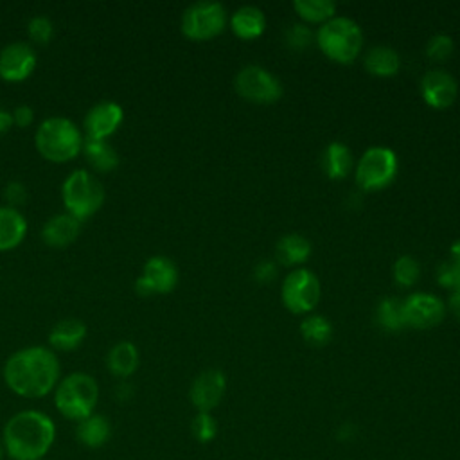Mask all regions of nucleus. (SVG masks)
Instances as JSON below:
<instances>
[{
  "label": "nucleus",
  "mask_w": 460,
  "mask_h": 460,
  "mask_svg": "<svg viewBox=\"0 0 460 460\" xmlns=\"http://www.w3.org/2000/svg\"><path fill=\"white\" fill-rule=\"evenodd\" d=\"M59 377V361L45 347H27L11 354L4 365L5 385L18 395L38 399L52 392Z\"/></svg>",
  "instance_id": "1"
},
{
  "label": "nucleus",
  "mask_w": 460,
  "mask_h": 460,
  "mask_svg": "<svg viewBox=\"0 0 460 460\" xmlns=\"http://www.w3.org/2000/svg\"><path fill=\"white\" fill-rule=\"evenodd\" d=\"M56 438L54 420L38 410L14 413L4 428V451L13 460H43Z\"/></svg>",
  "instance_id": "2"
},
{
  "label": "nucleus",
  "mask_w": 460,
  "mask_h": 460,
  "mask_svg": "<svg viewBox=\"0 0 460 460\" xmlns=\"http://www.w3.org/2000/svg\"><path fill=\"white\" fill-rule=\"evenodd\" d=\"M34 144L49 162H68L83 149V135L79 128L66 117L45 119L34 135Z\"/></svg>",
  "instance_id": "3"
},
{
  "label": "nucleus",
  "mask_w": 460,
  "mask_h": 460,
  "mask_svg": "<svg viewBox=\"0 0 460 460\" xmlns=\"http://www.w3.org/2000/svg\"><path fill=\"white\" fill-rule=\"evenodd\" d=\"M99 401L97 381L84 374L74 372L66 376L56 388L54 402L58 411L70 420H83L90 417Z\"/></svg>",
  "instance_id": "4"
},
{
  "label": "nucleus",
  "mask_w": 460,
  "mask_h": 460,
  "mask_svg": "<svg viewBox=\"0 0 460 460\" xmlns=\"http://www.w3.org/2000/svg\"><path fill=\"white\" fill-rule=\"evenodd\" d=\"M316 43L327 58L338 63H349L361 50L363 32L352 18L332 16L316 31Z\"/></svg>",
  "instance_id": "5"
},
{
  "label": "nucleus",
  "mask_w": 460,
  "mask_h": 460,
  "mask_svg": "<svg viewBox=\"0 0 460 460\" xmlns=\"http://www.w3.org/2000/svg\"><path fill=\"white\" fill-rule=\"evenodd\" d=\"M66 212L83 221L93 216L104 203V189L101 181L84 169L74 171L61 187Z\"/></svg>",
  "instance_id": "6"
},
{
  "label": "nucleus",
  "mask_w": 460,
  "mask_h": 460,
  "mask_svg": "<svg viewBox=\"0 0 460 460\" xmlns=\"http://www.w3.org/2000/svg\"><path fill=\"white\" fill-rule=\"evenodd\" d=\"M397 174V155L390 147H368L356 165V181L365 190H377L394 181Z\"/></svg>",
  "instance_id": "7"
},
{
  "label": "nucleus",
  "mask_w": 460,
  "mask_h": 460,
  "mask_svg": "<svg viewBox=\"0 0 460 460\" xmlns=\"http://www.w3.org/2000/svg\"><path fill=\"white\" fill-rule=\"evenodd\" d=\"M226 11L219 2H196L181 14V32L190 40H208L223 31Z\"/></svg>",
  "instance_id": "8"
},
{
  "label": "nucleus",
  "mask_w": 460,
  "mask_h": 460,
  "mask_svg": "<svg viewBox=\"0 0 460 460\" xmlns=\"http://www.w3.org/2000/svg\"><path fill=\"white\" fill-rule=\"evenodd\" d=\"M237 93L253 102H273L282 95L280 81L259 65H246L234 79Z\"/></svg>",
  "instance_id": "9"
},
{
  "label": "nucleus",
  "mask_w": 460,
  "mask_h": 460,
  "mask_svg": "<svg viewBox=\"0 0 460 460\" xmlns=\"http://www.w3.org/2000/svg\"><path fill=\"white\" fill-rule=\"evenodd\" d=\"M320 300V282L309 270H295L282 282V302L293 313H309Z\"/></svg>",
  "instance_id": "10"
},
{
  "label": "nucleus",
  "mask_w": 460,
  "mask_h": 460,
  "mask_svg": "<svg viewBox=\"0 0 460 460\" xmlns=\"http://www.w3.org/2000/svg\"><path fill=\"white\" fill-rule=\"evenodd\" d=\"M178 282V270L165 255H155L144 264L142 275L135 282V291L142 296L155 293H169Z\"/></svg>",
  "instance_id": "11"
},
{
  "label": "nucleus",
  "mask_w": 460,
  "mask_h": 460,
  "mask_svg": "<svg viewBox=\"0 0 460 460\" xmlns=\"http://www.w3.org/2000/svg\"><path fill=\"white\" fill-rule=\"evenodd\" d=\"M406 325L426 329L442 322L446 314L444 302L431 293H413L402 300Z\"/></svg>",
  "instance_id": "12"
},
{
  "label": "nucleus",
  "mask_w": 460,
  "mask_h": 460,
  "mask_svg": "<svg viewBox=\"0 0 460 460\" xmlns=\"http://www.w3.org/2000/svg\"><path fill=\"white\" fill-rule=\"evenodd\" d=\"M36 68V52L23 41L7 43L0 50V77L5 81H23Z\"/></svg>",
  "instance_id": "13"
},
{
  "label": "nucleus",
  "mask_w": 460,
  "mask_h": 460,
  "mask_svg": "<svg viewBox=\"0 0 460 460\" xmlns=\"http://www.w3.org/2000/svg\"><path fill=\"white\" fill-rule=\"evenodd\" d=\"M226 379L221 370L210 368L201 372L190 385L189 397L198 411H210L219 404L225 395Z\"/></svg>",
  "instance_id": "14"
},
{
  "label": "nucleus",
  "mask_w": 460,
  "mask_h": 460,
  "mask_svg": "<svg viewBox=\"0 0 460 460\" xmlns=\"http://www.w3.org/2000/svg\"><path fill=\"white\" fill-rule=\"evenodd\" d=\"M420 93L433 108H447L455 102L458 93L456 79L444 68H433L420 79Z\"/></svg>",
  "instance_id": "15"
},
{
  "label": "nucleus",
  "mask_w": 460,
  "mask_h": 460,
  "mask_svg": "<svg viewBox=\"0 0 460 460\" xmlns=\"http://www.w3.org/2000/svg\"><path fill=\"white\" fill-rule=\"evenodd\" d=\"M124 119L122 108L113 101H101L93 104L84 117V131L90 138L106 140L117 131Z\"/></svg>",
  "instance_id": "16"
},
{
  "label": "nucleus",
  "mask_w": 460,
  "mask_h": 460,
  "mask_svg": "<svg viewBox=\"0 0 460 460\" xmlns=\"http://www.w3.org/2000/svg\"><path fill=\"white\" fill-rule=\"evenodd\" d=\"M79 232H81V221L70 216L68 212H65L47 219V223L41 228V239L52 248H63L74 243Z\"/></svg>",
  "instance_id": "17"
},
{
  "label": "nucleus",
  "mask_w": 460,
  "mask_h": 460,
  "mask_svg": "<svg viewBox=\"0 0 460 460\" xmlns=\"http://www.w3.org/2000/svg\"><path fill=\"white\" fill-rule=\"evenodd\" d=\"M86 338V325L77 318H65L54 323L49 332V343L58 350H74Z\"/></svg>",
  "instance_id": "18"
},
{
  "label": "nucleus",
  "mask_w": 460,
  "mask_h": 460,
  "mask_svg": "<svg viewBox=\"0 0 460 460\" xmlns=\"http://www.w3.org/2000/svg\"><path fill=\"white\" fill-rule=\"evenodd\" d=\"M27 232V221L18 208L0 207V252L16 248Z\"/></svg>",
  "instance_id": "19"
},
{
  "label": "nucleus",
  "mask_w": 460,
  "mask_h": 460,
  "mask_svg": "<svg viewBox=\"0 0 460 460\" xmlns=\"http://www.w3.org/2000/svg\"><path fill=\"white\" fill-rule=\"evenodd\" d=\"M75 437L79 444H83L84 447H92V449L101 447L111 437V424L104 415L92 413L90 417L77 422Z\"/></svg>",
  "instance_id": "20"
},
{
  "label": "nucleus",
  "mask_w": 460,
  "mask_h": 460,
  "mask_svg": "<svg viewBox=\"0 0 460 460\" xmlns=\"http://www.w3.org/2000/svg\"><path fill=\"white\" fill-rule=\"evenodd\" d=\"M81 151L84 153L88 164L99 172H108L119 165V153L108 140L84 137Z\"/></svg>",
  "instance_id": "21"
},
{
  "label": "nucleus",
  "mask_w": 460,
  "mask_h": 460,
  "mask_svg": "<svg viewBox=\"0 0 460 460\" xmlns=\"http://www.w3.org/2000/svg\"><path fill=\"white\" fill-rule=\"evenodd\" d=\"M108 370L120 379L129 377L138 367V350L131 341H119L113 345L106 358Z\"/></svg>",
  "instance_id": "22"
},
{
  "label": "nucleus",
  "mask_w": 460,
  "mask_h": 460,
  "mask_svg": "<svg viewBox=\"0 0 460 460\" xmlns=\"http://www.w3.org/2000/svg\"><path fill=\"white\" fill-rule=\"evenodd\" d=\"M232 29L243 40H252L262 34L266 27L264 13L255 5H243L232 14Z\"/></svg>",
  "instance_id": "23"
},
{
  "label": "nucleus",
  "mask_w": 460,
  "mask_h": 460,
  "mask_svg": "<svg viewBox=\"0 0 460 460\" xmlns=\"http://www.w3.org/2000/svg\"><path fill=\"white\" fill-rule=\"evenodd\" d=\"M322 169L332 180L345 178L352 169V153L341 142H331L322 153Z\"/></svg>",
  "instance_id": "24"
},
{
  "label": "nucleus",
  "mask_w": 460,
  "mask_h": 460,
  "mask_svg": "<svg viewBox=\"0 0 460 460\" xmlns=\"http://www.w3.org/2000/svg\"><path fill=\"white\" fill-rule=\"evenodd\" d=\"M363 63L370 74L388 77V75L397 74V70L401 66V58L392 47L376 45L367 50Z\"/></svg>",
  "instance_id": "25"
},
{
  "label": "nucleus",
  "mask_w": 460,
  "mask_h": 460,
  "mask_svg": "<svg viewBox=\"0 0 460 460\" xmlns=\"http://www.w3.org/2000/svg\"><path fill=\"white\" fill-rule=\"evenodd\" d=\"M275 253L277 259L288 266L304 262L311 253V241L300 234H286L279 239Z\"/></svg>",
  "instance_id": "26"
},
{
  "label": "nucleus",
  "mask_w": 460,
  "mask_h": 460,
  "mask_svg": "<svg viewBox=\"0 0 460 460\" xmlns=\"http://www.w3.org/2000/svg\"><path fill=\"white\" fill-rule=\"evenodd\" d=\"M376 322L386 331H399L406 325L402 300L395 296H385L377 302Z\"/></svg>",
  "instance_id": "27"
},
{
  "label": "nucleus",
  "mask_w": 460,
  "mask_h": 460,
  "mask_svg": "<svg viewBox=\"0 0 460 460\" xmlns=\"http://www.w3.org/2000/svg\"><path fill=\"white\" fill-rule=\"evenodd\" d=\"M300 332L307 343H311L314 347H322V345L329 343V340L332 336V327H331L329 320L323 318L322 314H309L302 320Z\"/></svg>",
  "instance_id": "28"
},
{
  "label": "nucleus",
  "mask_w": 460,
  "mask_h": 460,
  "mask_svg": "<svg viewBox=\"0 0 460 460\" xmlns=\"http://www.w3.org/2000/svg\"><path fill=\"white\" fill-rule=\"evenodd\" d=\"M295 11L309 22H327L334 14V2L331 0H295Z\"/></svg>",
  "instance_id": "29"
},
{
  "label": "nucleus",
  "mask_w": 460,
  "mask_h": 460,
  "mask_svg": "<svg viewBox=\"0 0 460 460\" xmlns=\"http://www.w3.org/2000/svg\"><path fill=\"white\" fill-rule=\"evenodd\" d=\"M392 271H394V279L399 286H413L419 279L420 268H419V262L411 255H401L394 262Z\"/></svg>",
  "instance_id": "30"
},
{
  "label": "nucleus",
  "mask_w": 460,
  "mask_h": 460,
  "mask_svg": "<svg viewBox=\"0 0 460 460\" xmlns=\"http://www.w3.org/2000/svg\"><path fill=\"white\" fill-rule=\"evenodd\" d=\"M190 431L198 442L207 444L217 435L216 419L208 411H198L190 422Z\"/></svg>",
  "instance_id": "31"
},
{
  "label": "nucleus",
  "mask_w": 460,
  "mask_h": 460,
  "mask_svg": "<svg viewBox=\"0 0 460 460\" xmlns=\"http://www.w3.org/2000/svg\"><path fill=\"white\" fill-rule=\"evenodd\" d=\"M27 32H29V36H31L32 41L45 45V43L50 41V38H52V34H54V25H52L50 18H47V16H43V14H36V16H32V18L29 20V23H27Z\"/></svg>",
  "instance_id": "32"
},
{
  "label": "nucleus",
  "mask_w": 460,
  "mask_h": 460,
  "mask_svg": "<svg viewBox=\"0 0 460 460\" xmlns=\"http://www.w3.org/2000/svg\"><path fill=\"white\" fill-rule=\"evenodd\" d=\"M453 40L447 36V34H435L428 40V45H426V54L438 61V59H446L451 52H453Z\"/></svg>",
  "instance_id": "33"
},
{
  "label": "nucleus",
  "mask_w": 460,
  "mask_h": 460,
  "mask_svg": "<svg viewBox=\"0 0 460 460\" xmlns=\"http://www.w3.org/2000/svg\"><path fill=\"white\" fill-rule=\"evenodd\" d=\"M311 41V31L302 25V23H293L288 27L286 31V43L291 47V49H304L307 47V43Z\"/></svg>",
  "instance_id": "34"
},
{
  "label": "nucleus",
  "mask_w": 460,
  "mask_h": 460,
  "mask_svg": "<svg viewBox=\"0 0 460 460\" xmlns=\"http://www.w3.org/2000/svg\"><path fill=\"white\" fill-rule=\"evenodd\" d=\"M4 198L9 203V207L16 208L18 205H23L27 199V189L22 181L13 180L4 187Z\"/></svg>",
  "instance_id": "35"
},
{
  "label": "nucleus",
  "mask_w": 460,
  "mask_h": 460,
  "mask_svg": "<svg viewBox=\"0 0 460 460\" xmlns=\"http://www.w3.org/2000/svg\"><path fill=\"white\" fill-rule=\"evenodd\" d=\"M275 275H277V266L271 261H266V259L259 261L253 268V277L259 282H270V280L275 279Z\"/></svg>",
  "instance_id": "36"
},
{
  "label": "nucleus",
  "mask_w": 460,
  "mask_h": 460,
  "mask_svg": "<svg viewBox=\"0 0 460 460\" xmlns=\"http://www.w3.org/2000/svg\"><path fill=\"white\" fill-rule=\"evenodd\" d=\"M455 273H456V262L455 261H447V262L440 264V268L437 270V280L442 286H446V288H453Z\"/></svg>",
  "instance_id": "37"
},
{
  "label": "nucleus",
  "mask_w": 460,
  "mask_h": 460,
  "mask_svg": "<svg viewBox=\"0 0 460 460\" xmlns=\"http://www.w3.org/2000/svg\"><path fill=\"white\" fill-rule=\"evenodd\" d=\"M34 119V110L29 104H20L13 111V122L18 128H27Z\"/></svg>",
  "instance_id": "38"
},
{
  "label": "nucleus",
  "mask_w": 460,
  "mask_h": 460,
  "mask_svg": "<svg viewBox=\"0 0 460 460\" xmlns=\"http://www.w3.org/2000/svg\"><path fill=\"white\" fill-rule=\"evenodd\" d=\"M13 124H14L13 122V111H9L4 106H0V135L7 133Z\"/></svg>",
  "instance_id": "39"
},
{
  "label": "nucleus",
  "mask_w": 460,
  "mask_h": 460,
  "mask_svg": "<svg viewBox=\"0 0 460 460\" xmlns=\"http://www.w3.org/2000/svg\"><path fill=\"white\" fill-rule=\"evenodd\" d=\"M336 437H338V440H352L356 437V426H352L350 422L341 424L336 431Z\"/></svg>",
  "instance_id": "40"
},
{
  "label": "nucleus",
  "mask_w": 460,
  "mask_h": 460,
  "mask_svg": "<svg viewBox=\"0 0 460 460\" xmlns=\"http://www.w3.org/2000/svg\"><path fill=\"white\" fill-rule=\"evenodd\" d=\"M449 309L460 320V291H453L451 293V296H449Z\"/></svg>",
  "instance_id": "41"
},
{
  "label": "nucleus",
  "mask_w": 460,
  "mask_h": 460,
  "mask_svg": "<svg viewBox=\"0 0 460 460\" xmlns=\"http://www.w3.org/2000/svg\"><path fill=\"white\" fill-rule=\"evenodd\" d=\"M115 394H117V397H119L120 401H126V399H129V397H131L133 388H131V385H128V383H120V385L117 386Z\"/></svg>",
  "instance_id": "42"
},
{
  "label": "nucleus",
  "mask_w": 460,
  "mask_h": 460,
  "mask_svg": "<svg viewBox=\"0 0 460 460\" xmlns=\"http://www.w3.org/2000/svg\"><path fill=\"white\" fill-rule=\"evenodd\" d=\"M451 255H453L451 261H455V262L460 264V241H455V243L451 244Z\"/></svg>",
  "instance_id": "43"
},
{
  "label": "nucleus",
  "mask_w": 460,
  "mask_h": 460,
  "mask_svg": "<svg viewBox=\"0 0 460 460\" xmlns=\"http://www.w3.org/2000/svg\"><path fill=\"white\" fill-rule=\"evenodd\" d=\"M453 291H460V264L456 262V273H455V280H453Z\"/></svg>",
  "instance_id": "44"
},
{
  "label": "nucleus",
  "mask_w": 460,
  "mask_h": 460,
  "mask_svg": "<svg viewBox=\"0 0 460 460\" xmlns=\"http://www.w3.org/2000/svg\"><path fill=\"white\" fill-rule=\"evenodd\" d=\"M2 458H4V444L0 442V460H2Z\"/></svg>",
  "instance_id": "45"
}]
</instances>
